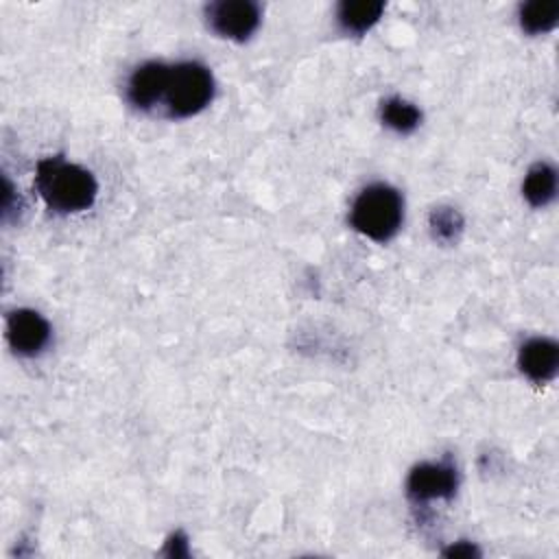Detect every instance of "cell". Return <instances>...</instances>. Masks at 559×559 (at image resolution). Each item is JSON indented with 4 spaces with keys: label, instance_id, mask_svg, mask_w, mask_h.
<instances>
[{
    "label": "cell",
    "instance_id": "3",
    "mask_svg": "<svg viewBox=\"0 0 559 559\" xmlns=\"http://www.w3.org/2000/svg\"><path fill=\"white\" fill-rule=\"evenodd\" d=\"M214 96L212 72L199 61H181L170 66L164 92V109L173 118H188L210 105Z\"/></svg>",
    "mask_w": 559,
    "mask_h": 559
},
{
    "label": "cell",
    "instance_id": "8",
    "mask_svg": "<svg viewBox=\"0 0 559 559\" xmlns=\"http://www.w3.org/2000/svg\"><path fill=\"white\" fill-rule=\"evenodd\" d=\"M518 365L533 382H548L555 378L559 367V345L546 336L528 338L520 347Z\"/></svg>",
    "mask_w": 559,
    "mask_h": 559
},
{
    "label": "cell",
    "instance_id": "12",
    "mask_svg": "<svg viewBox=\"0 0 559 559\" xmlns=\"http://www.w3.org/2000/svg\"><path fill=\"white\" fill-rule=\"evenodd\" d=\"M380 116H382V122L389 129L397 131V133L415 131L419 127V120H421V111L413 103H408L400 96H393V98L384 100Z\"/></svg>",
    "mask_w": 559,
    "mask_h": 559
},
{
    "label": "cell",
    "instance_id": "10",
    "mask_svg": "<svg viewBox=\"0 0 559 559\" xmlns=\"http://www.w3.org/2000/svg\"><path fill=\"white\" fill-rule=\"evenodd\" d=\"M522 194L533 207L548 205L557 194V170L546 162L533 164L524 177Z\"/></svg>",
    "mask_w": 559,
    "mask_h": 559
},
{
    "label": "cell",
    "instance_id": "1",
    "mask_svg": "<svg viewBox=\"0 0 559 559\" xmlns=\"http://www.w3.org/2000/svg\"><path fill=\"white\" fill-rule=\"evenodd\" d=\"M35 188L44 203L61 214L87 210L98 192L94 175L79 164L66 162L61 155L37 164Z\"/></svg>",
    "mask_w": 559,
    "mask_h": 559
},
{
    "label": "cell",
    "instance_id": "13",
    "mask_svg": "<svg viewBox=\"0 0 559 559\" xmlns=\"http://www.w3.org/2000/svg\"><path fill=\"white\" fill-rule=\"evenodd\" d=\"M463 229V218L456 210L452 207H435L430 214V231L435 240L441 242H452L459 238Z\"/></svg>",
    "mask_w": 559,
    "mask_h": 559
},
{
    "label": "cell",
    "instance_id": "2",
    "mask_svg": "<svg viewBox=\"0 0 559 559\" xmlns=\"http://www.w3.org/2000/svg\"><path fill=\"white\" fill-rule=\"evenodd\" d=\"M402 216H404L402 194L389 183L367 186L356 197L349 212L352 227L376 242L391 240L402 225Z\"/></svg>",
    "mask_w": 559,
    "mask_h": 559
},
{
    "label": "cell",
    "instance_id": "7",
    "mask_svg": "<svg viewBox=\"0 0 559 559\" xmlns=\"http://www.w3.org/2000/svg\"><path fill=\"white\" fill-rule=\"evenodd\" d=\"M170 66L162 61L142 63L127 83V98L138 109H153L164 100Z\"/></svg>",
    "mask_w": 559,
    "mask_h": 559
},
{
    "label": "cell",
    "instance_id": "14",
    "mask_svg": "<svg viewBox=\"0 0 559 559\" xmlns=\"http://www.w3.org/2000/svg\"><path fill=\"white\" fill-rule=\"evenodd\" d=\"M476 552H478V550H476L474 546H463V544L452 546V548L445 550L448 557H472V555H476Z\"/></svg>",
    "mask_w": 559,
    "mask_h": 559
},
{
    "label": "cell",
    "instance_id": "11",
    "mask_svg": "<svg viewBox=\"0 0 559 559\" xmlns=\"http://www.w3.org/2000/svg\"><path fill=\"white\" fill-rule=\"evenodd\" d=\"M557 20H559V2L535 0L520 7V26L531 35L552 31Z\"/></svg>",
    "mask_w": 559,
    "mask_h": 559
},
{
    "label": "cell",
    "instance_id": "4",
    "mask_svg": "<svg viewBox=\"0 0 559 559\" xmlns=\"http://www.w3.org/2000/svg\"><path fill=\"white\" fill-rule=\"evenodd\" d=\"M205 17L221 37L245 41L260 24V7L251 0H218L207 4Z\"/></svg>",
    "mask_w": 559,
    "mask_h": 559
},
{
    "label": "cell",
    "instance_id": "6",
    "mask_svg": "<svg viewBox=\"0 0 559 559\" xmlns=\"http://www.w3.org/2000/svg\"><path fill=\"white\" fill-rule=\"evenodd\" d=\"M7 341L15 354L35 356L48 345L50 325L39 312L17 308L7 317Z\"/></svg>",
    "mask_w": 559,
    "mask_h": 559
},
{
    "label": "cell",
    "instance_id": "9",
    "mask_svg": "<svg viewBox=\"0 0 559 559\" xmlns=\"http://www.w3.org/2000/svg\"><path fill=\"white\" fill-rule=\"evenodd\" d=\"M384 4L378 0H356V2H341L336 11V20L345 33L362 35L367 33L382 15Z\"/></svg>",
    "mask_w": 559,
    "mask_h": 559
},
{
    "label": "cell",
    "instance_id": "5",
    "mask_svg": "<svg viewBox=\"0 0 559 559\" xmlns=\"http://www.w3.org/2000/svg\"><path fill=\"white\" fill-rule=\"evenodd\" d=\"M456 485V467L448 459L437 463H419L408 474L406 493L415 504H426L430 500H450Z\"/></svg>",
    "mask_w": 559,
    "mask_h": 559
}]
</instances>
